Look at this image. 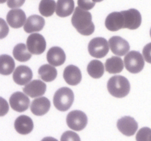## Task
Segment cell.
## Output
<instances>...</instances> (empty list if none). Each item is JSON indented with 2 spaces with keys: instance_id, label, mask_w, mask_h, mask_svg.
Segmentation results:
<instances>
[{
  "instance_id": "18",
  "label": "cell",
  "mask_w": 151,
  "mask_h": 141,
  "mask_svg": "<svg viewBox=\"0 0 151 141\" xmlns=\"http://www.w3.org/2000/svg\"><path fill=\"white\" fill-rule=\"evenodd\" d=\"M47 60L52 66H60L66 61V54L60 47H52L47 54Z\"/></svg>"
},
{
  "instance_id": "25",
  "label": "cell",
  "mask_w": 151,
  "mask_h": 141,
  "mask_svg": "<svg viewBox=\"0 0 151 141\" xmlns=\"http://www.w3.org/2000/svg\"><path fill=\"white\" fill-rule=\"evenodd\" d=\"M105 67L101 61L97 60H91L87 66V72L94 79H99L104 74Z\"/></svg>"
},
{
  "instance_id": "29",
  "label": "cell",
  "mask_w": 151,
  "mask_h": 141,
  "mask_svg": "<svg viewBox=\"0 0 151 141\" xmlns=\"http://www.w3.org/2000/svg\"><path fill=\"white\" fill-rule=\"evenodd\" d=\"M60 141H81V138L76 132L66 131L62 135Z\"/></svg>"
},
{
  "instance_id": "14",
  "label": "cell",
  "mask_w": 151,
  "mask_h": 141,
  "mask_svg": "<svg viewBox=\"0 0 151 141\" xmlns=\"http://www.w3.org/2000/svg\"><path fill=\"white\" fill-rule=\"evenodd\" d=\"M32 78V71L28 66H19L14 70L13 81L17 85H24L29 83Z\"/></svg>"
},
{
  "instance_id": "12",
  "label": "cell",
  "mask_w": 151,
  "mask_h": 141,
  "mask_svg": "<svg viewBox=\"0 0 151 141\" xmlns=\"http://www.w3.org/2000/svg\"><path fill=\"white\" fill-rule=\"evenodd\" d=\"M46 90H47L46 84L39 79L31 81L23 88L24 93L31 98L41 96L45 93Z\"/></svg>"
},
{
  "instance_id": "23",
  "label": "cell",
  "mask_w": 151,
  "mask_h": 141,
  "mask_svg": "<svg viewBox=\"0 0 151 141\" xmlns=\"http://www.w3.org/2000/svg\"><path fill=\"white\" fill-rule=\"evenodd\" d=\"M105 67L109 73H119L124 68L123 61L119 57H111L106 61Z\"/></svg>"
},
{
  "instance_id": "5",
  "label": "cell",
  "mask_w": 151,
  "mask_h": 141,
  "mask_svg": "<svg viewBox=\"0 0 151 141\" xmlns=\"http://www.w3.org/2000/svg\"><path fill=\"white\" fill-rule=\"evenodd\" d=\"M88 50L90 55L95 58H103L107 55L109 51V44L106 38H94L89 42Z\"/></svg>"
},
{
  "instance_id": "1",
  "label": "cell",
  "mask_w": 151,
  "mask_h": 141,
  "mask_svg": "<svg viewBox=\"0 0 151 141\" xmlns=\"http://www.w3.org/2000/svg\"><path fill=\"white\" fill-rule=\"evenodd\" d=\"M72 24L80 34L86 36L91 35L95 29L91 13L88 10H83L79 7L75 9L72 18Z\"/></svg>"
},
{
  "instance_id": "21",
  "label": "cell",
  "mask_w": 151,
  "mask_h": 141,
  "mask_svg": "<svg viewBox=\"0 0 151 141\" xmlns=\"http://www.w3.org/2000/svg\"><path fill=\"white\" fill-rule=\"evenodd\" d=\"M75 10L73 0H58L56 3V14L59 17L65 18L69 16Z\"/></svg>"
},
{
  "instance_id": "13",
  "label": "cell",
  "mask_w": 151,
  "mask_h": 141,
  "mask_svg": "<svg viewBox=\"0 0 151 141\" xmlns=\"http://www.w3.org/2000/svg\"><path fill=\"white\" fill-rule=\"evenodd\" d=\"M7 22L9 26L14 29H19L26 22V14L21 9L10 10L7 14Z\"/></svg>"
},
{
  "instance_id": "37",
  "label": "cell",
  "mask_w": 151,
  "mask_h": 141,
  "mask_svg": "<svg viewBox=\"0 0 151 141\" xmlns=\"http://www.w3.org/2000/svg\"><path fill=\"white\" fill-rule=\"evenodd\" d=\"M93 1H94V2H100V1H103V0H93Z\"/></svg>"
},
{
  "instance_id": "32",
  "label": "cell",
  "mask_w": 151,
  "mask_h": 141,
  "mask_svg": "<svg viewBox=\"0 0 151 141\" xmlns=\"http://www.w3.org/2000/svg\"><path fill=\"white\" fill-rule=\"evenodd\" d=\"M9 111V105L7 101L2 97H0V117L5 115Z\"/></svg>"
},
{
  "instance_id": "15",
  "label": "cell",
  "mask_w": 151,
  "mask_h": 141,
  "mask_svg": "<svg viewBox=\"0 0 151 141\" xmlns=\"http://www.w3.org/2000/svg\"><path fill=\"white\" fill-rule=\"evenodd\" d=\"M124 16L122 12H113L106 19L105 25L109 30L115 32L124 28Z\"/></svg>"
},
{
  "instance_id": "11",
  "label": "cell",
  "mask_w": 151,
  "mask_h": 141,
  "mask_svg": "<svg viewBox=\"0 0 151 141\" xmlns=\"http://www.w3.org/2000/svg\"><path fill=\"white\" fill-rule=\"evenodd\" d=\"M109 44L112 52L117 56L125 55L129 51V43L122 37H111L109 39Z\"/></svg>"
},
{
  "instance_id": "35",
  "label": "cell",
  "mask_w": 151,
  "mask_h": 141,
  "mask_svg": "<svg viewBox=\"0 0 151 141\" xmlns=\"http://www.w3.org/2000/svg\"><path fill=\"white\" fill-rule=\"evenodd\" d=\"M41 141H58V140H56L55 138L52 137H46L43 138L41 140Z\"/></svg>"
},
{
  "instance_id": "2",
  "label": "cell",
  "mask_w": 151,
  "mask_h": 141,
  "mask_svg": "<svg viewBox=\"0 0 151 141\" xmlns=\"http://www.w3.org/2000/svg\"><path fill=\"white\" fill-rule=\"evenodd\" d=\"M107 88L111 95L120 98L129 94L131 85L128 79L125 76L116 75L109 79Z\"/></svg>"
},
{
  "instance_id": "3",
  "label": "cell",
  "mask_w": 151,
  "mask_h": 141,
  "mask_svg": "<svg viewBox=\"0 0 151 141\" xmlns=\"http://www.w3.org/2000/svg\"><path fill=\"white\" fill-rule=\"evenodd\" d=\"M75 95L70 88H59L53 97V104L55 108L60 112H66L70 109L73 104Z\"/></svg>"
},
{
  "instance_id": "38",
  "label": "cell",
  "mask_w": 151,
  "mask_h": 141,
  "mask_svg": "<svg viewBox=\"0 0 151 141\" xmlns=\"http://www.w3.org/2000/svg\"><path fill=\"white\" fill-rule=\"evenodd\" d=\"M150 38H151V29H150Z\"/></svg>"
},
{
  "instance_id": "16",
  "label": "cell",
  "mask_w": 151,
  "mask_h": 141,
  "mask_svg": "<svg viewBox=\"0 0 151 141\" xmlns=\"http://www.w3.org/2000/svg\"><path fill=\"white\" fill-rule=\"evenodd\" d=\"M63 79L69 85H78L82 79V73L79 68L74 65H69L63 70Z\"/></svg>"
},
{
  "instance_id": "31",
  "label": "cell",
  "mask_w": 151,
  "mask_h": 141,
  "mask_svg": "<svg viewBox=\"0 0 151 141\" xmlns=\"http://www.w3.org/2000/svg\"><path fill=\"white\" fill-rule=\"evenodd\" d=\"M9 33V27L4 19L0 18V39H3Z\"/></svg>"
},
{
  "instance_id": "8",
  "label": "cell",
  "mask_w": 151,
  "mask_h": 141,
  "mask_svg": "<svg viewBox=\"0 0 151 141\" xmlns=\"http://www.w3.org/2000/svg\"><path fill=\"white\" fill-rule=\"evenodd\" d=\"M9 102H10V106L11 108L19 113L26 111L29 108V104H30L27 95L19 91L12 94Z\"/></svg>"
},
{
  "instance_id": "9",
  "label": "cell",
  "mask_w": 151,
  "mask_h": 141,
  "mask_svg": "<svg viewBox=\"0 0 151 141\" xmlns=\"http://www.w3.org/2000/svg\"><path fill=\"white\" fill-rule=\"evenodd\" d=\"M124 16V29H137L142 24L141 13L136 9H129L122 11Z\"/></svg>"
},
{
  "instance_id": "10",
  "label": "cell",
  "mask_w": 151,
  "mask_h": 141,
  "mask_svg": "<svg viewBox=\"0 0 151 141\" xmlns=\"http://www.w3.org/2000/svg\"><path fill=\"white\" fill-rule=\"evenodd\" d=\"M118 129L125 136H132L138 129V123L135 119L130 116H125L117 120Z\"/></svg>"
},
{
  "instance_id": "33",
  "label": "cell",
  "mask_w": 151,
  "mask_h": 141,
  "mask_svg": "<svg viewBox=\"0 0 151 141\" xmlns=\"http://www.w3.org/2000/svg\"><path fill=\"white\" fill-rule=\"evenodd\" d=\"M143 57L147 63L151 64V43L147 44L142 50Z\"/></svg>"
},
{
  "instance_id": "19",
  "label": "cell",
  "mask_w": 151,
  "mask_h": 141,
  "mask_svg": "<svg viewBox=\"0 0 151 141\" xmlns=\"http://www.w3.org/2000/svg\"><path fill=\"white\" fill-rule=\"evenodd\" d=\"M51 106L50 101L46 97H40L33 100L31 104V112L35 115L41 116L47 114Z\"/></svg>"
},
{
  "instance_id": "7",
  "label": "cell",
  "mask_w": 151,
  "mask_h": 141,
  "mask_svg": "<svg viewBox=\"0 0 151 141\" xmlns=\"http://www.w3.org/2000/svg\"><path fill=\"white\" fill-rule=\"evenodd\" d=\"M27 47L32 54H41L44 52L47 47V42L44 36L38 33H33L29 35L27 39Z\"/></svg>"
},
{
  "instance_id": "24",
  "label": "cell",
  "mask_w": 151,
  "mask_h": 141,
  "mask_svg": "<svg viewBox=\"0 0 151 141\" xmlns=\"http://www.w3.org/2000/svg\"><path fill=\"white\" fill-rule=\"evenodd\" d=\"M38 74L43 81L50 82L55 79L58 72L55 68L52 65H43L38 69Z\"/></svg>"
},
{
  "instance_id": "30",
  "label": "cell",
  "mask_w": 151,
  "mask_h": 141,
  "mask_svg": "<svg viewBox=\"0 0 151 141\" xmlns=\"http://www.w3.org/2000/svg\"><path fill=\"white\" fill-rule=\"evenodd\" d=\"M78 7L85 10H89L95 6V2L93 0H78Z\"/></svg>"
},
{
  "instance_id": "26",
  "label": "cell",
  "mask_w": 151,
  "mask_h": 141,
  "mask_svg": "<svg viewBox=\"0 0 151 141\" xmlns=\"http://www.w3.org/2000/svg\"><path fill=\"white\" fill-rule=\"evenodd\" d=\"M13 54L14 58L19 62L28 61L32 57V54L24 43L17 44L13 48Z\"/></svg>"
},
{
  "instance_id": "22",
  "label": "cell",
  "mask_w": 151,
  "mask_h": 141,
  "mask_svg": "<svg viewBox=\"0 0 151 141\" xmlns=\"http://www.w3.org/2000/svg\"><path fill=\"white\" fill-rule=\"evenodd\" d=\"M15 69V62L13 57L7 54L0 55V74L8 76Z\"/></svg>"
},
{
  "instance_id": "34",
  "label": "cell",
  "mask_w": 151,
  "mask_h": 141,
  "mask_svg": "<svg viewBox=\"0 0 151 141\" xmlns=\"http://www.w3.org/2000/svg\"><path fill=\"white\" fill-rule=\"evenodd\" d=\"M25 2V0H7V6L12 9H16L22 7Z\"/></svg>"
},
{
  "instance_id": "20",
  "label": "cell",
  "mask_w": 151,
  "mask_h": 141,
  "mask_svg": "<svg viewBox=\"0 0 151 141\" xmlns=\"http://www.w3.org/2000/svg\"><path fill=\"white\" fill-rule=\"evenodd\" d=\"M44 25H45V20L44 18L38 15H32L27 18L26 20V22L24 25V29L27 33H32L42 30Z\"/></svg>"
},
{
  "instance_id": "17",
  "label": "cell",
  "mask_w": 151,
  "mask_h": 141,
  "mask_svg": "<svg viewBox=\"0 0 151 141\" xmlns=\"http://www.w3.org/2000/svg\"><path fill=\"white\" fill-rule=\"evenodd\" d=\"M14 127L16 132L20 135H28L33 129V121L29 116L20 115L15 120Z\"/></svg>"
},
{
  "instance_id": "39",
  "label": "cell",
  "mask_w": 151,
  "mask_h": 141,
  "mask_svg": "<svg viewBox=\"0 0 151 141\" xmlns=\"http://www.w3.org/2000/svg\"><path fill=\"white\" fill-rule=\"evenodd\" d=\"M150 141H151V137H150Z\"/></svg>"
},
{
  "instance_id": "36",
  "label": "cell",
  "mask_w": 151,
  "mask_h": 141,
  "mask_svg": "<svg viewBox=\"0 0 151 141\" xmlns=\"http://www.w3.org/2000/svg\"><path fill=\"white\" fill-rule=\"evenodd\" d=\"M7 0H0V4H3V3L6 2Z\"/></svg>"
},
{
  "instance_id": "6",
  "label": "cell",
  "mask_w": 151,
  "mask_h": 141,
  "mask_svg": "<svg viewBox=\"0 0 151 141\" xmlns=\"http://www.w3.org/2000/svg\"><path fill=\"white\" fill-rule=\"evenodd\" d=\"M66 123L74 131H81L85 129L88 123L86 115L80 110H73L66 116Z\"/></svg>"
},
{
  "instance_id": "27",
  "label": "cell",
  "mask_w": 151,
  "mask_h": 141,
  "mask_svg": "<svg viewBox=\"0 0 151 141\" xmlns=\"http://www.w3.org/2000/svg\"><path fill=\"white\" fill-rule=\"evenodd\" d=\"M56 9V3L54 0H41L39 4V13L45 17L52 16Z\"/></svg>"
},
{
  "instance_id": "28",
  "label": "cell",
  "mask_w": 151,
  "mask_h": 141,
  "mask_svg": "<svg viewBox=\"0 0 151 141\" xmlns=\"http://www.w3.org/2000/svg\"><path fill=\"white\" fill-rule=\"evenodd\" d=\"M151 137V129L143 127L138 131L136 136L137 141H150Z\"/></svg>"
},
{
  "instance_id": "4",
  "label": "cell",
  "mask_w": 151,
  "mask_h": 141,
  "mask_svg": "<svg viewBox=\"0 0 151 141\" xmlns=\"http://www.w3.org/2000/svg\"><path fill=\"white\" fill-rule=\"evenodd\" d=\"M127 70L132 73H139L145 66V59L140 52L137 51H129L124 59Z\"/></svg>"
}]
</instances>
